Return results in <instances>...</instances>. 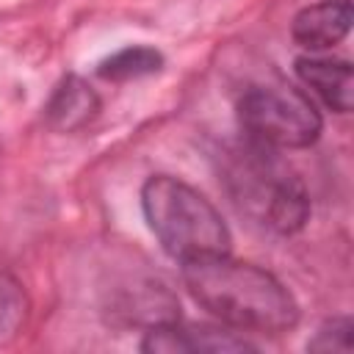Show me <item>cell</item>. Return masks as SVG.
I'll use <instances>...</instances> for the list:
<instances>
[{"instance_id": "1", "label": "cell", "mask_w": 354, "mask_h": 354, "mask_svg": "<svg viewBox=\"0 0 354 354\" xmlns=\"http://www.w3.org/2000/svg\"><path fill=\"white\" fill-rule=\"evenodd\" d=\"M183 282L194 301L230 329L282 335L299 324L293 293L254 263L230 254L191 260L183 263Z\"/></svg>"}, {"instance_id": "2", "label": "cell", "mask_w": 354, "mask_h": 354, "mask_svg": "<svg viewBox=\"0 0 354 354\" xmlns=\"http://www.w3.org/2000/svg\"><path fill=\"white\" fill-rule=\"evenodd\" d=\"M218 183L235 210L268 232L293 235L310 218V194L296 169L279 149L246 136L221 147Z\"/></svg>"}, {"instance_id": "3", "label": "cell", "mask_w": 354, "mask_h": 354, "mask_svg": "<svg viewBox=\"0 0 354 354\" xmlns=\"http://www.w3.org/2000/svg\"><path fill=\"white\" fill-rule=\"evenodd\" d=\"M141 210L163 252L180 263L230 254L232 235L216 205L171 174H152L141 185Z\"/></svg>"}, {"instance_id": "4", "label": "cell", "mask_w": 354, "mask_h": 354, "mask_svg": "<svg viewBox=\"0 0 354 354\" xmlns=\"http://www.w3.org/2000/svg\"><path fill=\"white\" fill-rule=\"evenodd\" d=\"M238 124L246 138L271 149H304L321 136L315 102L290 86H252L238 100Z\"/></svg>"}, {"instance_id": "5", "label": "cell", "mask_w": 354, "mask_h": 354, "mask_svg": "<svg viewBox=\"0 0 354 354\" xmlns=\"http://www.w3.org/2000/svg\"><path fill=\"white\" fill-rule=\"evenodd\" d=\"M141 351L147 354H227V351H254V346L235 335L230 326H210V324H163L155 329H147V337L141 340Z\"/></svg>"}, {"instance_id": "6", "label": "cell", "mask_w": 354, "mask_h": 354, "mask_svg": "<svg viewBox=\"0 0 354 354\" xmlns=\"http://www.w3.org/2000/svg\"><path fill=\"white\" fill-rule=\"evenodd\" d=\"M111 318L155 329L180 321V304L160 279H136L111 296Z\"/></svg>"}, {"instance_id": "7", "label": "cell", "mask_w": 354, "mask_h": 354, "mask_svg": "<svg viewBox=\"0 0 354 354\" xmlns=\"http://www.w3.org/2000/svg\"><path fill=\"white\" fill-rule=\"evenodd\" d=\"M351 0H318L313 6H304L293 17L290 36L299 47L310 53H324L346 39V33L351 30Z\"/></svg>"}, {"instance_id": "8", "label": "cell", "mask_w": 354, "mask_h": 354, "mask_svg": "<svg viewBox=\"0 0 354 354\" xmlns=\"http://www.w3.org/2000/svg\"><path fill=\"white\" fill-rule=\"evenodd\" d=\"M299 80L335 113H348L354 102V75L351 64L343 58L326 55H299L296 58Z\"/></svg>"}, {"instance_id": "9", "label": "cell", "mask_w": 354, "mask_h": 354, "mask_svg": "<svg viewBox=\"0 0 354 354\" xmlns=\"http://www.w3.org/2000/svg\"><path fill=\"white\" fill-rule=\"evenodd\" d=\"M100 94L77 75H66L44 105L47 124L58 133H75L91 124L100 113Z\"/></svg>"}, {"instance_id": "10", "label": "cell", "mask_w": 354, "mask_h": 354, "mask_svg": "<svg viewBox=\"0 0 354 354\" xmlns=\"http://www.w3.org/2000/svg\"><path fill=\"white\" fill-rule=\"evenodd\" d=\"M163 69V53L147 44H130L113 53L111 58L100 61L97 75L111 83H124V80H138L147 75H155Z\"/></svg>"}, {"instance_id": "11", "label": "cell", "mask_w": 354, "mask_h": 354, "mask_svg": "<svg viewBox=\"0 0 354 354\" xmlns=\"http://www.w3.org/2000/svg\"><path fill=\"white\" fill-rule=\"evenodd\" d=\"M351 332H354V324L348 315L329 318L318 326L313 340H307V348L310 351H351Z\"/></svg>"}, {"instance_id": "12", "label": "cell", "mask_w": 354, "mask_h": 354, "mask_svg": "<svg viewBox=\"0 0 354 354\" xmlns=\"http://www.w3.org/2000/svg\"><path fill=\"white\" fill-rule=\"evenodd\" d=\"M25 318V299L14 282H0V335H14Z\"/></svg>"}]
</instances>
